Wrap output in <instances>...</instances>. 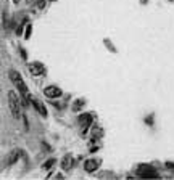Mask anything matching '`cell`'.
Segmentation results:
<instances>
[{
  "mask_svg": "<svg viewBox=\"0 0 174 180\" xmlns=\"http://www.w3.org/2000/svg\"><path fill=\"white\" fill-rule=\"evenodd\" d=\"M44 95L47 98H58V97H61V88L57 85H49L44 88Z\"/></svg>",
  "mask_w": 174,
  "mask_h": 180,
  "instance_id": "obj_6",
  "label": "cell"
},
{
  "mask_svg": "<svg viewBox=\"0 0 174 180\" xmlns=\"http://www.w3.org/2000/svg\"><path fill=\"white\" fill-rule=\"evenodd\" d=\"M79 122V129H81V135L82 137H87V133H89L90 130V126H92V122H94V116L90 114V112H84V114L79 116L78 119Z\"/></svg>",
  "mask_w": 174,
  "mask_h": 180,
  "instance_id": "obj_3",
  "label": "cell"
},
{
  "mask_svg": "<svg viewBox=\"0 0 174 180\" xmlns=\"http://www.w3.org/2000/svg\"><path fill=\"white\" fill-rule=\"evenodd\" d=\"M137 174H139V177H142V178H158L160 177V174L155 171V169H151V167H148V166H140L139 167V171H137Z\"/></svg>",
  "mask_w": 174,
  "mask_h": 180,
  "instance_id": "obj_4",
  "label": "cell"
},
{
  "mask_svg": "<svg viewBox=\"0 0 174 180\" xmlns=\"http://www.w3.org/2000/svg\"><path fill=\"white\" fill-rule=\"evenodd\" d=\"M53 164H55V159H53V158H50L49 161H45V162H44L42 169H45V171H49V169H52V167H53Z\"/></svg>",
  "mask_w": 174,
  "mask_h": 180,
  "instance_id": "obj_12",
  "label": "cell"
},
{
  "mask_svg": "<svg viewBox=\"0 0 174 180\" xmlns=\"http://www.w3.org/2000/svg\"><path fill=\"white\" fill-rule=\"evenodd\" d=\"M13 2H15V3H18V0H13Z\"/></svg>",
  "mask_w": 174,
  "mask_h": 180,
  "instance_id": "obj_15",
  "label": "cell"
},
{
  "mask_svg": "<svg viewBox=\"0 0 174 180\" xmlns=\"http://www.w3.org/2000/svg\"><path fill=\"white\" fill-rule=\"evenodd\" d=\"M100 137H102V129H100V127H94L92 135H90V142H92V143H95V142L99 140Z\"/></svg>",
  "mask_w": 174,
  "mask_h": 180,
  "instance_id": "obj_11",
  "label": "cell"
},
{
  "mask_svg": "<svg viewBox=\"0 0 174 180\" xmlns=\"http://www.w3.org/2000/svg\"><path fill=\"white\" fill-rule=\"evenodd\" d=\"M29 71L32 76H44L45 74V66L39 61H32L29 63Z\"/></svg>",
  "mask_w": 174,
  "mask_h": 180,
  "instance_id": "obj_5",
  "label": "cell"
},
{
  "mask_svg": "<svg viewBox=\"0 0 174 180\" xmlns=\"http://www.w3.org/2000/svg\"><path fill=\"white\" fill-rule=\"evenodd\" d=\"M31 103L34 105L36 111L39 112L42 118H45V116H47V109H45V106H44V103H42L40 100H37V98H31Z\"/></svg>",
  "mask_w": 174,
  "mask_h": 180,
  "instance_id": "obj_8",
  "label": "cell"
},
{
  "mask_svg": "<svg viewBox=\"0 0 174 180\" xmlns=\"http://www.w3.org/2000/svg\"><path fill=\"white\" fill-rule=\"evenodd\" d=\"M99 167H100V161H99V159H87V161L84 162L85 172H95Z\"/></svg>",
  "mask_w": 174,
  "mask_h": 180,
  "instance_id": "obj_7",
  "label": "cell"
},
{
  "mask_svg": "<svg viewBox=\"0 0 174 180\" xmlns=\"http://www.w3.org/2000/svg\"><path fill=\"white\" fill-rule=\"evenodd\" d=\"M73 164H74V158L71 154H66V156H63V159H61V169L63 171H71L73 169Z\"/></svg>",
  "mask_w": 174,
  "mask_h": 180,
  "instance_id": "obj_9",
  "label": "cell"
},
{
  "mask_svg": "<svg viewBox=\"0 0 174 180\" xmlns=\"http://www.w3.org/2000/svg\"><path fill=\"white\" fill-rule=\"evenodd\" d=\"M84 103V100H78V101H74V109H79Z\"/></svg>",
  "mask_w": 174,
  "mask_h": 180,
  "instance_id": "obj_13",
  "label": "cell"
},
{
  "mask_svg": "<svg viewBox=\"0 0 174 180\" xmlns=\"http://www.w3.org/2000/svg\"><path fill=\"white\" fill-rule=\"evenodd\" d=\"M7 97H8V106H10V111H12L13 118H15V119H19V118H21V105H19V100H18L16 93L10 90Z\"/></svg>",
  "mask_w": 174,
  "mask_h": 180,
  "instance_id": "obj_2",
  "label": "cell"
},
{
  "mask_svg": "<svg viewBox=\"0 0 174 180\" xmlns=\"http://www.w3.org/2000/svg\"><path fill=\"white\" fill-rule=\"evenodd\" d=\"M8 76H10V79H12V82L15 84V87L18 88V92L21 93V98H23L24 106H28V103L31 101V97H29L28 87H26V84H24V81H23V77H21V74H19L18 71L12 69V71L8 72Z\"/></svg>",
  "mask_w": 174,
  "mask_h": 180,
  "instance_id": "obj_1",
  "label": "cell"
},
{
  "mask_svg": "<svg viewBox=\"0 0 174 180\" xmlns=\"http://www.w3.org/2000/svg\"><path fill=\"white\" fill-rule=\"evenodd\" d=\"M50 2H57V0H50Z\"/></svg>",
  "mask_w": 174,
  "mask_h": 180,
  "instance_id": "obj_16",
  "label": "cell"
},
{
  "mask_svg": "<svg viewBox=\"0 0 174 180\" xmlns=\"http://www.w3.org/2000/svg\"><path fill=\"white\" fill-rule=\"evenodd\" d=\"M29 37H31V24L26 26V39H29Z\"/></svg>",
  "mask_w": 174,
  "mask_h": 180,
  "instance_id": "obj_14",
  "label": "cell"
},
{
  "mask_svg": "<svg viewBox=\"0 0 174 180\" xmlns=\"http://www.w3.org/2000/svg\"><path fill=\"white\" fill-rule=\"evenodd\" d=\"M19 154H21V151L19 150H15V151H12L8 154V159H7V164L10 166V164H15L16 161H18V158H19Z\"/></svg>",
  "mask_w": 174,
  "mask_h": 180,
  "instance_id": "obj_10",
  "label": "cell"
}]
</instances>
